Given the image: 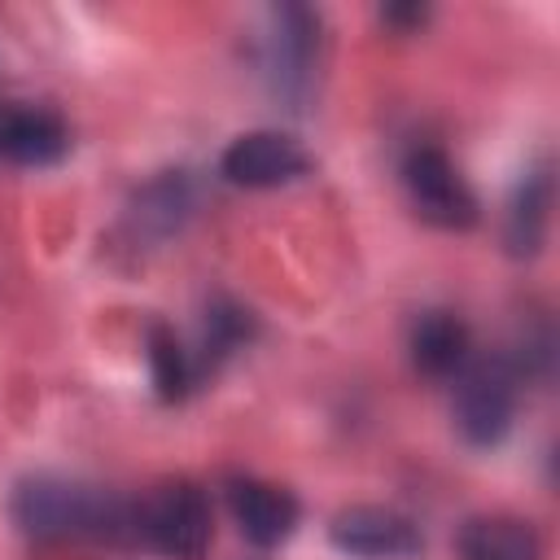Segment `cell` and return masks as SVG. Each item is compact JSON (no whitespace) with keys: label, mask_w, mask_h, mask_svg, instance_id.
Returning a JSON list of instances; mask_svg holds the SVG:
<instances>
[{"label":"cell","mask_w":560,"mask_h":560,"mask_svg":"<svg viewBox=\"0 0 560 560\" xmlns=\"http://www.w3.org/2000/svg\"><path fill=\"white\" fill-rule=\"evenodd\" d=\"M512 411H516V381L503 363L490 359V363H472L459 372L455 424H459L464 442L494 446L512 429Z\"/></svg>","instance_id":"obj_4"},{"label":"cell","mask_w":560,"mask_h":560,"mask_svg":"<svg viewBox=\"0 0 560 560\" xmlns=\"http://www.w3.org/2000/svg\"><path fill=\"white\" fill-rule=\"evenodd\" d=\"M13 521L35 542H66L131 525V516H122V508L109 494L66 477H26L13 490Z\"/></svg>","instance_id":"obj_1"},{"label":"cell","mask_w":560,"mask_h":560,"mask_svg":"<svg viewBox=\"0 0 560 560\" xmlns=\"http://www.w3.org/2000/svg\"><path fill=\"white\" fill-rule=\"evenodd\" d=\"M70 149V131L57 114L22 101H0V162L52 166Z\"/></svg>","instance_id":"obj_7"},{"label":"cell","mask_w":560,"mask_h":560,"mask_svg":"<svg viewBox=\"0 0 560 560\" xmlns=\"http://www.w3.org/2000/svg\"><path fill=\"white\" fill-rule=\"evenodd\" d=\"M319 44V18L302 4H280L271 9V31H267V74L271 88L289 101H302L311 83V61Z\"/></svg>","instance_id":"obj_6"},{"label":"cell","mask_w":560,"mask_h":560,"mask_svg":"<svg viewBox=\"0 0 560 560\" xmlns=\"http://www.w3.org/2000/svg\"><path fill=\"white\" fill-rule=\"evenodd\" d=\"M464 560H542L538 534L516 516H472L459 529Z\"/></svg>","instance_id":"obj_12"},{"label":"cell","mask_w":560,"mask_h":560,"mask_svg":"<svg viewBox=\"0 0 560 560\" xmlns=\"http://www.w3.org/2000/svg\"><path fill=\"white\" fill-rule=\"evenodd\" d=\"M424 4H389L385 9V22H394V26H420L424 22Z\"/></svg>","instance_id":"obj_16"},{"label":"cell","mask_w":560,"mask_h":560,"mask_svg":"<svg viewBox=\"0 0 560 560\" xmlns=\"http://www.w3.org/2000/svg\"><path fill=\"white\" fill-rule=\"evenodd\" d=\"M228 503H232L241 534L254 547H280L298 525V499L258 477H236L228 486Z\"/></svg>","instance_id":"obj_9"},{"label":"cell","mask_w":560,"mask_h":560,"mask_svg":"<svg viewBox=\"0 0 560 560\" xmlns=\"http://www.w3.org/2000/svg\"><path fill=\"white\" fill-rule=\"evenodd\" d=\"M131 534L171 556V560H201L214 534V516H210V499L201 486L192 481H166L158 486L136 512H131Z\"/></svg>","instance_id":"obj_2"},{"label":"cell","mask_w":560,"mask_h":560,"mask_svg":"<svg viewBox=\"0 0 560 560\" xmlns=\"http://www.w3.org/2000/svg\"><path fill=\"white\" fill-rule=\"evenodd\" d=\"M402 188L416 206V214L433 228L464 232L477 223V197L455 171V162L438 144H411L402 158Z\"/></svg>","instance_id":"obj_3"},{"label":"cell","mask_w":560,"mask_h":560,"mask_svg":"<svg viewBox=\"0 0 560 560\" xmlns=\"http://www.w3.org/2000/svg\"><path fill=\"white\" fill-rule=\"evenodd\" d=\"M249 332H254V319H249L245 306H236L228 298L210 302L206 324H201V363L214 368L219 359H228L232 350H241L249 341Z\"/></svg>","instance_id":"obj_15"},{"label":"cell","mask_w":560,"mask_h":560,"mask_svg":"<svg viewBox=\"0 0 560 560\" xmlns=\"http://www.w3.org/2000/svg\"><path fill=\"white\" fill-rule=\"evenodd\" d=\"M411 363L424 376H459L468 368V328L451 311H424L411 324Z\"/></svg>","instance_id":"obj_10"},{"label":"cell","mask_w":560,"mask_h":560,"mask_svg":"<svg viewBox=\"0 0 560 560\" xmlns=\"http://www.w3.org/2000/svg\"><path fill=\"white\" fill-rule=\"evenodd\" d=\"M328 538H332V547H341L350 556H411V551H420V529L402 512L372 508V503L337 512L328 525Z\"/></svg>","instance_id":"obj_8"},{"label":"cell","mask_w":560,"mask_h":560,"mask_svg":"<svg viewBox=\"0 0 560 560\" xmlns=\"http://www.w3.org/2000/svg\"><path fill=\"white\" fill-rule=\"evenodd\" d=\"M188 210H192V188H188V179H184L179 171H166V175H158V179L136 197L131 219H136V228L149 232V236H171V232L188 219Z\"/></svg>","instance_id":"obj_13"},{"label":"cell","mask_w":560,"mask_h":560,"mask_svg":"<svg viewBox=\"0 0 560 560\" xmlns=\"http://www.w3.org/2000/svg\"><path fill=\"white\" fill-rule=\"evenodd\" d=\"M219 171L236 188H280L302 179L311 171V158L298 140L280 131H245L223 149Z\"/></svg>","instance_id":"obj_5"},{"label":"cell","mask_w":560,"mask_h":560,"mask_svg":"<svg viewBox=\"0 0 560 560\" xmlns=\"http://www.w3.org/2000/svg\"><path fill=\"white\" fill-rule=\"evenodd\" d=\"M144 346H149V372H153V389L162 402H179L192 385V363H188V350L175 341V332L166 324H149L144 332Z\"/></svg>","instance_id":"obj_14"},{"label":"cell","mask_w":560,"mask_h":560,"mask_svg":"<svg viewBox=\"0 0 560 560\" xmlns=\"http://www.w3.org/2000/svg\"><path fill=\"white\" fill-rule=\"evenodd\" d=\"M547 219H551V166L538 162L521 175L512 206H508V249L516 258H534L547 241Z\"/></svg>","instance_id":"obj_11"}]
</instances>
